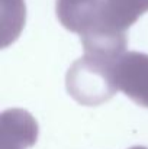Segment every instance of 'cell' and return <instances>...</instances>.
<instances>
[{
    "label": "cell",
    "mask_w": 148,
    "mask_h": 149,
    "mask_svg": "<svg viewBox=\"0 0 148 149\" xmlns=\"http://www.w3.org/2000/svg\"><path fill=\"white\" fill-rule=\"evenodd\" d=\"M116 62L84 54L68 68L65 86L68 94L83 106H99L118 91Z\"/></svg>",
    "instance_id": "obj_1"
},
{
    "label": "cell",
    "mask_w": 148,
    "mask_h": 149,
    "mask_svg": "<svg viewBox=\"0 0 148 149\" xmlns=\"http://www.w3.org/2000/svg\"><path fill=\"white\" fill-rule=\"evenodd\" d=\"M116 87L134 103L148 107V54L125 52L115 67Z\"/></svg>",
    "instance_id": "obj_2"
},
{
    "label": "cell",
    "mask_w": 148,
    "mask_h": 149,
    "mask_svg": "<svg viewBox=\"0 0 148 149\" xmlns=\"http://www.w3.org/2000/svg\"><path fill=\"white\" fill-rule=\"evenodd\" d=\"M38 138L36 120L22 109H9L1 113L0 149H26Z\"/></svg>",
    "instance_id": "obj_3"
},
{
    "label": "cell",
    "mask_w": 148,
    "mask_h": 149,
    "mask_svg": "<svg viewBox=\"0 0 148 149\" xmlns=\"http://www.w3.org/2000/svg\"><path fill=\"white\" fill-rule=\"evenodd\" d=\"M145 12H148V0H102L99 20L95 26L126 33V29Z\"/></svg>",
    "instance_id": "obj_4"
},
{
    "label": "cell",
    "mask_w": 148,
    "mask_h": 149,
    "mask_svg": "<svg viewBox=\"0 0 148 149\" xmlns=\"http://www.w3.org/2000/svg\"><path fill=\"white\" fill-rule=\"evenodd\" d=\"M102 0H57V17L70 32L83 35L99 20Z\"/></svg>",
    "instance_id": "obj_5"
},
{
    "label": "cell",
    "mask_w": 148,
    "mask_h": 149,
    "mask_svg": "<svg viewBox=\"0 0 148 149\" xmlns=\"http://www.w3.org/2000/svg\"><path fill=\"white\" fill-rule=\"evenodd\" d=\"M129 149H148V148H145V146H132V148H129Z\"/></svg>",
    "instance_id": "obj_6"
}]
</instances>
